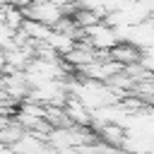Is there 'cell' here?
Segmentation results:
<instances>
[{"mask_svg":"<svg viewBox=\"0 0 154 154\" xmlns=\"http://www.w3.org/2000/svg\"><path fill=\"white\" fill-rule=\"evenodd\" d=\"M63 113H65L67 123H77L79 128H87V125L91 123V118H89V108H84V106L75 99V96H70V99L65 101Z\"/></svg>","mask_w":154,"mask_h":154,"instance_id":"3","label":"cell"},{"mask_svg":"<svg viewBox=\"0 0 154 154\" xmlns=\"http://www.w3.org/2000/svg\"><path fill=\"white\" fill-rule=\"evenodd\" d=\"M24 17H26V19H34V22H38V24H46V26H51V29H55L65 14H63V10H60L58 5H53V2H48V0H34V2L24 10Z\"/></svg>","mask_w":154,"mask_h":154,"instance_id":"1","label":"cell"},{"mask_svg":"<svg viewBox=\"0 0 154 154\" xmlns=\"http://www.w3.org/2000/svg\"><path fill=\"white\" fill-rule=\"evenodd\" d=\"M111 55L116 58V60H120V63H135L137 60V51H135V46L130 43V46H116L113 51H111Z\"/></svg>","mask_w":154,"mask_h":154,"instance_id":"5","label":"cell"},{"mask_svg":"<svg viewBox=\"0 0 154 154\" xmlns=\"http://www.w3.org/2000/svg\"><path fill=\"white\" fill-rule=\"evenodd\" d=\"M82 31L87 34V38H91V46H94V48L106 51V53H111V51L118 46V41H120L118 34H116V29L108 26L106 22H96V24L82 29Z\"/></svg>","mask_w":154,"mask_h":154,"instance_id":"2","label":"cell"},{"mask_svg":"<svg viewBox=\"0 0 154 154\" xmlns=\"http://www.w3.org/2000/svg\"><path fill=\"white\" fill-rule=\"evenodd\" d=\"M24 19H26V17H24V12H22L19 7L10 5V7L5 10V22H2V24H5V26H10L12 31H19V29H22V24H24Z\"/></svg>","mask_w":154,"mask_h":154,"instance_id":"4","label":"cell"}]
</instances>
